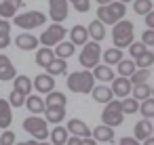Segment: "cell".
Wrapping results in <instances>:
<instances>
[{
    "label": "cell",
    "instance_id": "31",
    "mask_svg": "<svg viewBox=\"0 0 154 145\" xmlns=\"http://www.w3.org/2000/svg\"><path fill=\"white\" fill-rule=\"evenodd\" d=\"M131 97L137 99V101L141 103V101H146V99L152 97V86H150L148 82H146V84H135L133 90H131Z\"/></svg>",
    "mask_w": 154,
    "mask_h": 145
},
{
    "label": "cell",
    "instance_id": "56",
    "mask_svg": "<svg viewBox=\"0 0 154 145\" xmlns=\"http://www.w3.org/2000/svg\"><path fill=\"white\" fill-rule=\"evenodd\" d=\"M68 2H76V0H68Z\"/></svg>",
    "mask_w": 154,
    "mask_h": 145
},
{
    "label": "cell",
    "instance_id": "2",
    "mask_svg": "<svg viewBox=\"0 0 154 145\" xmlns=\"http://www.w3.org/2000/svg\"><path fill=\"white\" fill-rule=\"evenodd\" d=\"M125 15H127V4L120 0H114V2L97 9V19L103 25H116L120 19H125Z\"/></svg>",
    "mask_w": 154,
    "mask_h": 145
},
{
    "label": "cell",
    "instance_id": "28",
    "mask_svg": "<svg viewBox=\"0 0 154 145\" xmlns=\"http://www.w3.org/2000/svg\"><path fill=\"white\" fill-rule=\"evenodd\" d=\"M13 90H19V93H23V95H32L34 82H32L28 76H17V78L13 80Z\"/></svg>",
    "mask_w": 154,
    "mask_h": 145
},
{
    "label": "cell",
    "instance_id": "41",
    "mask_svg": "<svg viewBox=\"0 0 154 145\" xmlns=\"http://www.w3.org/2000/svg\"><path fill=\"white\" fill-rule=\"evenodd\" d=\"M17 143V135L13 130H2V135H0V145H15Z\"/></svg>",
    "mask_w": 154,
    "mask_h": 145
},
{
    "label": "cell",
    "instance_id": "7",
    "mask_svg": "<svg viewBox=\"0 0 154 145\" xmlns=\"http://www.w3.org/2000/svg\"><path fill=\"white\" fill-rule=\"evenodd\" d=\"M122 120H125V114H122V107H120V99L110 101L101 111V124L116 128V126L122 124Z\"/></svg>",
    "mask_w": 154,
    "mask_h": 145
},
{
    "label": "cell",
    "instance_id": "34",
    "mask_svg": "<svg viewBox=\"0 0 154 145\" xmlns=\"http://www.w3.org/2000/svg\"><path fill=\"white\" fill-rule=\"evenodd\" d=\"M135 65H137V70H150L154 65V51L148 49L139 59H135Z\"/></svg>",
    "mask_w": 154,
    "mask_h": 145
},
{
    "label": "cell",
    "instance_id": "22",
    "mask_svg": "<svg viewBox=\"0 0 154 145\" xmlns=\"http://www.w3.org/2000/svg\"><path fill=\"white\" fill-rule=\"evenodd\" d=\"M45 120L49 122V124H61L63 120H66V107H47L45 109Z\"/></svg>",
    "mask_w": 154,
    "mask_h": 145
},
{
    "label": "cell",
    "instance_id": "46",
    "mask_svg": "<svg viewBox=\"0 0 154 145\" xmlns=\"http://www.w3.org/2000/svg\"><path fill=\"white\" fill-rule=\"evenodd\" d=\"M143 19H146V28H148V30H154V11H150Z\"/></svg>",
    "mask_w": 154,
    "mask_h": 145
},
{
    "label": "cell",
    "instance_id": "27",
    "mask_svg": "<svg viewBox=\"0 0 154 145\" xmlns=\"http://www.w3.org/2000/svg\"><path fill=\"white\" fill-rule=\"evenodd\" d=\"M55 59V51L53 49H49V46H42V49H38L36 51V65H40V67H47L51 61Z\"/></svg>",
    "mask_w": 154,
    "mask_h": 145
},
{
    "label": "cell",
    "instance_id": "25",
    "mask_svg": "<svg viewBox=\"0 0 154 145\" xmlns=\"http://www.w3.org/2000/svg\"><path fill=\"white\" fill-rule=\"evenodd\" d=\"M101 55H103V63H106V65H110V67H112V65H118V63L125 59V57H122V49H116V46L106 49Z\"/></svg>",
    "mask_w": 154,
    "mask_h": 145
},
{
    "label": "cell",
    "instance_id": "16",
    "mask_svg": "<svg viewBox=\"0 0 154 145\" xmlns=\"http://www.w3.org/2000/svg\"><path fill=\"white\" fill-rule=\"evenodd\" d=\"M15 78H17V70H15L13 61L7 55H0V82L15 80Z\"/></svg>",
    "mask_w": 154,
    "mask_h": 145
},
{
    "label": "cell",
    "instance_id": "36",
    "mask_svg": "<svg viewBox=\"0 0 154 145\" xmlns=\"http://www.w3.org/2000/svg\"><path fill=\"white\" fill-rule=\"evenodd\" d=\"M17 9L19 7H15L13 2H0V19H13L15 15H17Z\"/></svg>",
    "mask_w": 154,
    "mask_h": 145
},
{
    "label": "cell",
    "instance_id": "12",
    "mask_svg": "<svg viewBox=\"0 0 154 145\" xmlns=\"http://www.w3.org/2000/svg\"><path fill=\"white\" fill-rule=\"evenodd\" d=\"M32 82H34L36 93H40V95H49L51 90H55V78L49 76L47 72H45V74H38L36 80H32Z\"/></svg>",
    "mask_w": 154,
    "mask_h": 145
},
{
    "label": "cell",
    "instance_id": "51",
    "mask_svg": "<svg viewBox=\"0 0 154 145\" xmlns=\"http://www.w3.org/2000/svg\"><path fill=\"white\" fill-rule=\"evenodd\" d=\"M141 145H154V135H152V137H148V139H146Z\"/></svg>",
    "mask_w": 154,
    "mask_h": 145
},
{
    "label": "cell",
    "instance_id": "49",
    "mask_svg": "<svg viewBox=\"0 0 154 145\" xmlns=\"http://www.w3.org/2000/svg\"><path fill=\"white\" fill-rule=\"evenodd\" d=\"M82 145H97V141L93 137H87V139H82Z\"/></svg>",
    "mask_w": 154,
    "mask_h": 145
},
{
    "label": "cell",
    "instance_id": "23",
    "mask_svg": "<svg viewBox=\"0 0 154 145\" xmlns=\"http://www.w3.org/2000/svg\"><path fill=\"white\" fill-rule=\"evenodd\" d=\"M87 30H89V38H91L93 42H101V40L106 38V28H103V23H101L99 19L91 21V23L87 25Z\"/></svg>",
    "mask_w": 154,
    "mask_h": 145
},
{
    "label": "cell",
    "instance_id": "18",
    "mask_svg": "<svg viewBox=\"0 0 154 145\" xmlns=\"http://www.w3.org/2000/svg\"><path fill=\"white\" fill-rule=\"evenodd\" d=\"M26 107H28V111H30L32 116H40V114H45L47 103H45V99H42L40 95H28Z\"/></svg>",
    "mask_w": 154,
    "mask_h": 145
},
{
    "label": "cell",
    "instance_id": "19",
    "mask_svg": "<svg viewBox=\"0 0 154 145\" xmlns=\"http://www.w3.org/2000/svg\"><path fill=\"white\" fill-rule=\"evenodd\" d=\"M91 135H93V139H95L97 143H112V141H114V128H112V126H106V124L95 126V128L91 130Z\"/></svg>",
    "mask_w": 154,
    "mask_h": 145
},
{
    "label": "cell",
    "instance_id": "15",
    "mask_svg": "<svg viewBox=\"0 0 154 145\" xmlns=\"http://www.w3.org/2000/svg\"><path fill=\"white\" fill-rule=\"evenodd\" d=\"M154 135V124H152V120H148V118H141L135 126H133V137L137 139V141H146L148 137H152Z\"/></svg>",
    "mask_w": 154,
    "mask_h": 145
},
{
    "label": "cell",
    "instance_id": "20",
    "mask_svg": "<svg viewBox=\"0 0 154 145\" xmlns=\"http://www.w3.org/2000/svg\"><path fill=\"white\" fill-rule=\"evenodd\" d=\"M13 124V107L9 99H0V128L7 130Z\"/></svg>",
    "mask_w": 154,
    "mask_h": 145
},
{
    "label": "cell",
    "instance_id": "24",
    "mask_svg": "<svg viewBox=\"0 0 154 145\" xmlns=\"http://www.w3.org/2000/svg\"><path fill=\"white\" fill-rule=\"evenodd\" d=\"M45 70H47V74H49V76L57 78V76H61V74H66V72H68V61H66V59L55 57V59L45 67Z\"/></svg>",
    "mask_w": 154,
    "mask_h": 145
},
{
    "label": "cell",
    "instance_id": "55",
    "mask_svg": "<svg viewBox=\"0 0 154 145\" xmlns=\"http://www.w3.org/2000/svg\"><path fill=\"white\" fill-rule=\"evenodd\" d=\"M120 2H125V4H127V2H135V0H120Z\"/></svg>",
    "mask_w": 154,
    "mask_h": 145
},
{
    "label": "cell",
    "instance_id": "42",
    "mask_svg": "<svg viewBox=\"0 0 154 145\" xmlns=\"http://www.w3.org/2000/svg\"><path fill=\"white\" fill-rule=\"evenodd\" d=\"M72 7H74V11H78V13H87V11L91 9V0H76V2H72Z\"/></svg>",
    "mask_w": 154,
    "mask_h": 145
},
{
    "label": "cell",
    "instance_id": "47",
    "mask_svg": "<svg viewBox=\"0 0 154 145\" xmlns=\"http://www.w3.org/2000/svg\"><path fill=\"white\" fill-rule=\"evenodd\" d=\"M0 32L11 34V23H9V19H0Z\"/></svg>",
    "mask_w": 154,
    "mask_h": 145
},
{
    "label": "cell",
    "instance_id": "43",
    "mask_svg": "<svg viewBox=\"0 0 154 145\" xmlns=\"http://www.w3.org/2000/svg\"><path fill=\"white\" fill-rule=\"evenodd\" d=\"M141 42H143L146 46H152V44H154V30H146V32L141 34Z\"/></svg>",
    "mask_w": 154,
    "mask_h": 145
},
{
    "label": "cell",
    "instance_id": "3",
    "mask_svg": "<svg viewBox=\"0 0 154 145\" xmlns=\"http://www.w3.org/2000/svg\"><path fill=\"white\" fill-rule=\"evenodd\" d=\"M112 42L116 49H129L133 42H135V30H133V23L127 21V19H120L114 30H112Z\"/></svg>",
    "mask_w": 154,
    "mask_h": 145
},
{
    "label": "cell",
    "instance_id": "30",
    "mask_svg": "<svg viewBox=\"0 0 154 145\" xmlns=\"http://www.w3.org/2000/svg\"><path fill=\"white\" fill-rule=\"evenodd\" d=\"M135 70H137V65H135L133 59H122V61L116 65V72H118L120 78H131V76L135 74Z\"/></svg>",
    "mask_w": 154,
    "mask_h": 145
},
{
    "label": "cell",
    "instance_id": "40",
    "mask_svg": "<svg viewBox=\"0 0 154 145\" xmlns=\"http://www.w3.org/2000/svg\"><path fill=\"white\" fill-rule=\"evenodd\" d=\"M146 51H148V46H146L141 40H139V42H133V44L129 46V53H131V59H133V61H135V59H139Z\"/></svg>",
    "mask_w": 154,
    "mask_h": 145
},
{
    "label": "cell",
    "instance_id": "48",
    "mask_svg": "<svg viewBox=\"0 0 154 145\" xmlns=\"http://www.w3.org/2000/svg\"><path fill=\"white\" fill-rule=\"evenodd\" d=\"M66 145H82V139H80V137H72V135H70Z\"/></svg>",
    "mask_w": 154,
    "mask_h": 145
},
{
    "label": "cell",
    "instance_id": "29",
    "mask_svg": "<svg viewBox=\"0 0 154 145\" xmlns=\"http://www.w3.org/2000/svg\"><path fill=\"white\" fill-rule=\"evenodd\" d=\"M45 103H47V107H66L68 97H66L63 93H59V90H51V93L45 97Z\"/></svg>",
    "mask_w": 154,
    "mask_h": 145
},
{
    "label": "cell",
    "instance_id": "39",
    "mask_svg": "<svg viewBox=\"0 0 154 145\" xmlns=\"http://www.w3.org/2000/svg\"><path fill=\"white\" fill-rule=\"evenodd\" d=\"M26 99H28V95H23V93H19V90H11V95H9L11 107H21V105H26Z\"/></svg>",
    "mask_w": 154,
    "mask_h": 145
},
{
    "label": "cell",
    "instance_id": "11",
    "mask_svg": "<svg viewBox=\"0 0 154 145\" xmlns=\"http://www.w3.org/2000/svg\"><path fill=\"white\" fill-rule=\"evenodd\" d=\"M38 44H40V40L34 34H30V32H21V34L15 36V46L19 51H36Z\"/></svg>",
    "mask_w": 154,
    "mask_h": 145
},
{
    "label": "cell",
    "instance_id": "1",
    "mask_svg": "<svg viewBox=\"0 0 154 145\" xmlns=\"http://www.w3.org/2000/svg\"><path fill=\"white\" fill-rule=\"evenodd\" d=\"M68 88L72 93H78V95H87L95 88V76L91 70H80V72H72L66 80Z\"/></svg>",
    "mask_w": 154,
    "mask_h": 145
},
{
    "label": "cell",
    "instance_id": "6",
    "mask_svg": "<svg viewBox=\"0 0 154 145\" xmlns=\"http://www.w3.org/2000/svg\"><path fill=\"white\" fill-rule=\"evenodd\" d=\"M13 23L21 30H34V28H40L47 23V15L40 13V11H26V13H17L13 17Z\"/></svg>",
    "mask_w": 154,
    "mask_h": 145
},
{
    "label": "cell",
    "instance_id": "9",
    "mask_svg": "<svg viewBox=\"0 0 154 145\" xmlns=\"http://www.w3.org/2000/svg\"><path fill=\"white\" fill-rule=\"evenodd\" d=\"M70 15V2L68 0H49V17L53 23H61Z\"/></svg>",
    "mask_w": 154,
    "mask_h": 145
},
{
    "label": "cell",
    "instance_id": "14",
    "mask_svg": "<svg viewBox=\"0 0 154 145\" xmlns=\"http://www.w3.org/2000/svg\"><path fill=\"white\" fill-rule=\"evenodd\" d=\"M66 128H68V132H70L72 137H80V139L91 137V128H89L87 122H82L80 118H72V120L66 124Z\"/></svg>",
    "mask_w": 154,
    "mask_h": 145
},
{
    "label": "cell",
    "instance_id": "54",
    "mask_svg": "<svg viewBox=\"0 0 154 145\" xmlns=\"http://www.w3.org/2000/svg\"><path fill=\"white\" fill-rule=\"evenodd\" d=\"M15 145H32V141H26V143H15Z\"/></svg>",
    "mask_w": 154,
    "mask_h": 145
},
{
    "label": "cell",
    "instance_id": "38",
    "mask_svg": "<svg viewBox=\"0 0 154 145\" xmlns=\"http://www.w3.org/2000/svg\"><path fill=\"white\" fill-rule=\"evenodd\" d=\"M152 78V74H150V70H135V74L129 78L131 80V84L135 86V84H146L148 80Z\"/></svg>",
    "mask_w": 154,
    "mask_h": 145
},
{
    "label": "cell",
    "instance_id": "10",
    "mask_svg": "<svg viewBox=\"0 0 154 145\" xmlns=\"http://www.w3.org/2000/svg\"><path fill=\"white\" fill-rule=\"evenodd\" d=\"M131 90H133V84H131L129 78H120V76H116V78L112 80V93H114L116 99L131 97Z\"/></svg>",
    "mask_w": 154,
    "mask_h": 145
},
{
    "label": "cell",
    "instance_id": "21",
    "mask_svg": "<svg viewBox=\"0 0 154 145\" xmlns=\"http://www.w3.org/2000/svg\"><path fill=\"white\" fill-rule=\"evenodd\" d=\"M91 72H93V76H95V82L99 80L101 84H106V82H112V80L116 78L114 70H112L110 65H106V63H99V65H97V67H93Z\"/></svg>",
    "mask_w": 154,
    "mask_h": 145
},
{
    "label": "cell",
    "instance_id": "8",
    "mask_svg": "<svg viewBox=\"0 0 154 145\" xmlns=\"http://www.w3.org/2000/svg\"><path fill=\"white\" fill-rule=\"evenodd\" d=\"M68 36V30L61 25V23H53L51 28H47L42 34H40V44L42 46H49V49H53V46H57L59 42H63V38Z\"/></svg>",
    "mask_w": 154,
    "mask_h": 145
},
{
    "label": "cell",
    "instance_id": "17",
    "mask_svg": "<svg viewBox=\"0 0 154 145\" xmlns=\"http://www.w3.org/2000/svg\"><path fill=\"white\" fill-rule=\"evenodd\" d=\"M70 42L74 46H85L89 42V30H87V25H74L70 30Z\"/></svg>",
    "mask_w": 154,
    "mask_h": 145
},
{
    "label": "cell",
    "instance_id": "13",
    "mask_svg": "<svg viewBox=\"0 0 154 145\" xmlns=\"http://www.w3.org/2000/svg\"><path fill=\"white\" fill-rule=\"evenodd\" d=\"M93 95V101L95 103H101V105H108L110 101H114V93H112V86H106V84H95V88L91 90Z\"/></svg>",
    "mask_w": 154,
    "mask_h": 145
},
{
    "label": "cell",
    "instance_id": "5",
    "mask_svg": "<svg viewBox=\"0 0 154 145\" xmlns=\"http://www.w3.org/2000/svg\"><path fill=\"white\" fill-rule=\"evenodd\" d=\"M99 61H101V46H99V42L89 40V42L82 46L80 55H78V63H80L85 70H93V67L99 65Z\"/></svg>",
    "mask_w": 154,
    "mask_h": 145
},
{
    "label": "cell",
    "instance_id": "57",
    "mask_svg": "<svg viewBox=\"0 0 154 145\" xmlns=\"http://www.w3.org/2000/svg\"><path fill=\"white\" fill-rule=\"evenodd\" d=\"M152 97H154V88H152Z\"/></svg>",
    "mask_w": 154,
    "mask_h": 145
},
{
    "label": "cell",
    "instance_id": "45",
    "mask_svg": "<svg viewBox=\"0 0 154 145\" xmlns=\"http://www.w3.org/2000/svg\"><path fill=\"white\" fill-rule=\"evenodd\" d=\"M118 145H141V143H139V141H137L135 137H122Z\"/></svg>",
    "mask_w": 154,
    "mask_h": 145
},
{
    "label": "cell",
    "instance_id": "26",
    "mask_svg": "<svg viewBox=\"0 0 154 145\" xmlns=\"http://www.w3.org/2000/svg\"><path fill=\"white\" fill-rule=\"evenodd\" d=\"M68 137H70V132H68V128L61 126V124H57V126L51 130V135H49V139H51L53 145H66V143H68Z\"/></svg>",
    "mask_w": 154,
    "mask_h": 145
},
{
    "label": "cell",
    "instance_id": "4",
    "mask_svg": "<svg viewBox=\"0 0 154 145\" xmlns=\"http://www.w3.org/2000/svg\"><path fill=\"white\" fill-rule=\"evenodd\" d=\"M23 130L28 135H32V139H36V141H47L51 135L49 122L45 120V116H32V114L23 120Z\"/></svg>",
    "mask_w": 154,
    "mask_h": 145
},
{
    "label": "cell",
    "instance_id": "50",
    "mask_svg": "<svg viewBox=\"0 0 154 145\" xmlns=\"http://www.w3.org/2000/svg\"><path fill=\"white\" fill-rule=\"evenodd\" d=\"M5 2H13L15 7H23V0H5Z\"/></svg>",
    "mask_w": 154,
    "mask_h": 145
},
{
    "label": "cell",
    "instance_id": "52",
    "mask_svg": "<svg viewBox=\"0 0 154 145\" xmlns=\"http://www.w3.org/2000/svg\"><path fill=\"white\" fill-rule=\"evenodd\" d=\"M32 145H53V143H47V141H36V139H32Z\"/></svg>",
    "mask_w": 154,
    "mask_h": 145
},
{
    "label": "cell",
    "instance_id": "44",
    "mask_svg": "<svg viewBox=\"0 0 154 145\" xmlns=\"http://www.w3.org/2000/svg\"><path fill=\"white\" fill-rule=\"evenodd\" d=\"M7 46H11V34L0 32V49H7Z\"/></svg>",
    "mask_w": 154,
    "mask_h": 145
},
{
    "label": "cell",
    "instance_id": "33",
    "mask_svg": "<svg viewBox=\"0 0 154 145\" xmlns=\"http://www.w3.org/2000/svg\"><path fill=\"white\" fill-rule=\"evenodd\" d=\"M150 11H154V4H152V0H135L133 2V13L135 15H148Z\"/></svg>",
    "mask_w": 154,
    "mask_h": 145
},
{
    "label": "cell",
    "instance_id": "37",
    "mask_svg": "<svg viewBox=\"0 0 154 145\" xmlns=\"http://www.w3.org/2000/svg\"><path fill=\"white\" fill-rule=\"evenodd\" d=\"M139 114L143 118H148V120L154 118V97H150V99H146V101L139 103Z\"/></svg>",
    "mask_w": 154,
    "mask_h": 145
},
{
    "label": "cell",
    "instance_id": "32",
    "mask_svg": "<svg viewBox=\"0 0 154 145\" xmlns=\"http://www.w3.org/2000/svg\"><path fill=\"white\" fill-rule=\"evenodd\" d=\"M53 51H55V57H59V59H70V57L74 55L76 46H74L72 42H66V40H63V42H59Z\"/></svg>",
    "mask_w": 154,
    "mask_h": 145
},
{
    "label": "cell",
    "instance_id": "53",
    "mask_svg": "<svg viewBox=\"0 0 154 145\" xmlns=\"http://www.w3.org/2000/svg\"><path fill=\"white\" fill-rule=\"evenodd\" d=\"M99 2V7H103V4H110V2H114V0H97Z\"/></svg>",
    "mask_w": 154,
    "mask_h": 145
},
{
    "label": "cell",
    "instance_id": "35",
    "mask_svg": "<svg viewBox=\"0 0 154 145\" xmlns=\"http://www.w3.org/2000/svg\"><path fill=\"white\" fill-rule=\"evenodd\" d=\"M120 107H122V114H137L139 111V101L133 99V97H125V99H120Z\"/></svg>",
    "mask_w": 154,
    "mask_h": 145
}]
</instances>
